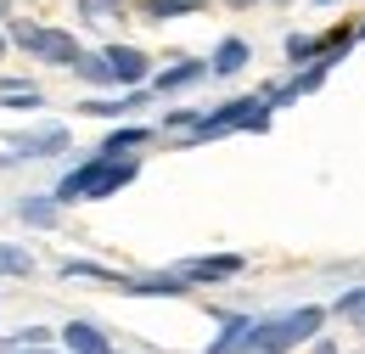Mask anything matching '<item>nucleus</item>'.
I'll return each instance as SVG.
<instances>
[{"mask_svg": "<svg viewBox=\"0 0 365 354\" xmlns=\"http://www.w3.org/2000/svg\"><path fill=\"white\" fill-rule=\"evenodd\" d=\"M0 275H34V253H23V248L0 242Z\"/></svg>", "mask_w": 365, "mask_h": 354, "instance_id": "obj_13", "label": "nucleus"}, {"mask_svg": "<svg viewBox=\"0 0 365 354\" xmlns=\"http://www.w3.org/2000/svg\"><path fill=\"white\" fill-rule=\"evenodd\" d=\"M17 51H29V56H46V62H68L73 68V56H79V40L68 34V29H46V23H11V40Z\"/></svg>", "mask_w": 365, "mask_h": 354, "instance_id": "obj_3", "label": "nucleus"}, {"mask_svg": "<svg viewBox=\"0 0 365 354\" xmlns=\"http://www.w3.org/2000/svg\"><path fill=\"white\" fill-rule=\"evenodd\" d=\"M62 343H68L73 354H113L107 332H101L96 320H68V326H62Z\"/></svg>", "mask_w": 365, "mask_h": 354, "instance_id": "obj_7", "label": "nucleus"}, {"mask_svg": "<svg viewBox=\"0 0 365 354\" xmlns=\"http://www.w3.org/2000/svg\"><path fill=\"white\" fill-rule=\"evenodd\" d=\"M73 74H79V79H91V85H113L107 56H96V51H79V56H73Z\"/></svg>", "mask_w": 365, "mask_h": 354, "instance_id": "obj_12", "label": "nucleus"}, {"mask_svg": "<svg viewBox=\"0 0 365 354\" xmlns=\"http://www.w3.org/2000/svg\"><path fill=\"white\" fill-rule=\"evenodd\" d=\"M62 146H68V130H40V135L17 130L11 141H6V152H0V169H6V163H17V158H56Z\"/></svg>", "mask_w": 365, "mask_h": 354, "instance_id": "obj_4", "label": "nucleus"}, {"mask_svg": "<svg viewBox=\"0 0 365 354\" xmlns=\"http://www.w3.org/2000/svg\"><path fill=\"white\" fill-rule=\"evenodd\" d=\"M101 56H107L113 85H124V90H135L140 79H146V68H152V62H146V51H135V45H107Z\"/></svg>", "mask_w": 365, "mask_h": 354, "instance_id": "obj_6", "label": "nucleus"}, {"mask_svg": "<svg viewBox=\"0 0 365 354\" xmlns=\"http://www.w3.org/2000/svg\"><path fill=\"white\" fill-rule=\"evenodd\" d=\"M208 124L214 130H264L270 124V101H230V107H220V113H208Z\"/></svg>", "mask_w": 365, "mask_h": 354, "instance_id": "obj_5", "label": "nucleus"}, {"mask_svg": "<svg viewBox=\"0 0 365 354\" xmlns=\"http://www.w3.org/2000/svg\"><path fill=\"white\" fill-rule=\"evenodd\" d=\"M46 326H23V332H11V338H6V343H11V354H23V349H46Z\"/></svg>", "mask_w": 365, "mask_h": 354, "instance_id": "obj_16", "label": "nucleus"}, {"mask_svg": "<svg viewBox=\"0 0 365 354\" xmlns=\"http://www.w3.org/2000/svg\"><path fill=\"white\" fill-rule=\"evenodd\" d=\"M23 354H51V349H23Z\"/></svg>", "mask_w": 365, "mask_h": 354, "instance_id": "obj_22", "label": "nucleus"}, {"mask_svg": "<svg viewBox=\"0 0 365 354\" xmlns=\"http://www.w3.org/2000/svg\"><path fill=\"white\" fill-rule=\"evenodd\" d=\"M197 79H208V62H180V68H169L158 79V90H185V85H197Z\"/></svg>", "mask_w": 365, "mask_h": 354, "instance_id": "obj_11", "label": "nucleus"}, {"mask_svg": "<svg viewBox=\"0 0 365 354\" xmlns=\"http://www.w3.org/2000/svg\"><path fill=\"white\" fill-rule=\"evenodd\" d=\"M320 320H326L320 310H292V315H275V320H253L242 354H287L298 343H309L320 332Z\"/></svg>", "mask_w": 365, "mask_h": 354, "instance_id": "obj_1", "label": "nucleus"}, {"mask_svg": "<svg viewBox=\"0 0 365 354\" xmlns=\"http://www.w3.org/2000/svg\"><path fill=\"white\" fill-rule=\"evenodd\" d=\"M365 310V287H349L343 298H337V315H360Z\"/></svg>", "mask_w": 365, "mask_h": 354, "instance_id": "obj_18", "label": "nucleus"}, {"mask_svg": "<svg viewBox=\"0 0 365 354\" xmlns=\"http://www.w3.org/2000/svg\"><path fill=\"white\" fill-rule=\"evenodd\" d=\"M79 11H85V23H101V17H124V0H79Z\"/></svg>", "mask_w": 365, "mask_h": 354, "instance_id": "obj_15", "label": "nucleus"}, {"mask_svg": "<svg viewBox=\"0 0 365 354\" xmlns=\"http://www.w3.org/2000/svg\"><path fill=\"white\" fill-rule=\"evenodd\" d=\"M242 270V253H225V259H185L180 281H220V275H236Z\"/></svg>", "mask_w": 365, "mask_h": 354, "instance_id": "obj_8", "label": "nucleus"}, {"mask_svg": "<svg viewBox=\"0 0 365 354\" xmlns=\"http://www.w3.org/2000/svg\"><path fill=\"white\" fill-rule=\"evenodd\" d=\"M135 180V158H91L79 163L73 175H62L56 186V203H73V197H113L118 186Z\"/></svg>", "mask_w": 365, "mask_h": 354, "instance_id": "obj_2", "label": "nucleus"}, {"mask_svg": "<svg viewBox=\"0 0 365 354\" xmlns=\"http://www.w3.org/2000/svg\"><path fill=\"white\" fill-rule=\"evenodd\" d=\"M287 56H292V62H304V56H315V40H309V34H292V40H287Z\"/></svg>", "mask_w": 365, "mask_h": 354, "instance_id": "obj_19", "label": "nucleus"}, {"mask_svg": "<svg viewBox=\"0 0 365 354\" xmlns=\"http://www.w3.org/2000/svg\"><path fill=\"white\" fill-rule=\"evenodd\" d=\"M320 6H331V0H320Z\"/></svg>", "mask_w": 365, "mask_h": 354, "instance_id": "obj_24", "label": "nucleus"}, {"mask_svg": "<svg viewBox=\"0 0 365 354\" xmlns=\"http://www.w3.org/2000/svg\"><path fill=\"white\" fill-rule=\"evenodd\" d=\"M0 56H6V34H0Z\"/></svg>", "mask_w": 365, "mask_h": 354, "instance_id": "obj_23", "label": "nucleus"}, {"mask_svg": "<svg viewBox=\"0 0 365 354\" xmlns=\"http://www.w3.org/2000/svg\"><path fill=\"white\" fill-rule=\"evenodd\" d=\"M225 6H236V11H247V6H253V0H225Z\"/></svg>", "mask_w": 365, "mask_h": 354, "instance_id": "obj_20", "label": "nucleus"}, {"mask_svg": "<svg viewBox=\"0 0 365 354\" xmlns=\"http://www.w3.org/2000/svg\"><path fill=\"white\" fill-rule=\"evenodd\" d=\"M23 220L29 225H56V197H29V203H23Z\"/></svg>", "mask_w": 365, "mask_h": 354, "instance_id": "obj_14", "label": "nucleus"}, {"mask_svg": "<svg viewBox=\"0 0 365 354\" xmlns=\"http://www.w3.org/2000/svg\"><path fill=\"white\" fill-rule=\"evenodd\" d=\"M247 68V45L242 40H225L214 51V62H208V79H230V74H242Z\"/></svg>", "mask_w": 365, "mask_h": 354, "instance_id": "obj_9", "label": "nucleus"}, {"mask_svg": "<svg viewBox=\"0 0 365 354\" xmlns=\"http://www.w3.org/2000/svg\"><path fill=\"white\" fill-rule=\"evenodd\" d=\"M0 11H6V0H0Z\"/></svg>", "mask_w": 365, "mask_h": 354, "instance_id": "obj_25", "label": "nucleus"}, {"mask_svg": "<svg viewBox=\"0 0 365 354\" xmlns=\"http://www.w3.org/2000/svg\"><path fill=\"white\" fill-rule=\"evenodd\" d=\"M247 315H236V320H225V332H220V343H208V354H242V343H247Z\"/></svg>", "mask_w": 365, "mask_h": 354, "instance_id": "obj_10", "label": "nucleus"}, {"mask_svg": "<svg viewBox=\"0 0 365 354\" xmlns=\"http://www.w3.org/2000/svg\"><path fill=\"white\" fill-rule=\"evenodd\" d=\"M202 0H152V17H180V11H197Z\"/></svg>", "mask_w": 365, "mask_h": 354, "instance_id": "obj_17", "label": "nucleus"}, {"mask_svg": "<svg viewBox=\"0 0 365 354\" xmlns=\"http://www.w3.org/2000/svg\"><path fill=\"white\" fill-rule=\"evenodd\" d=\"M354 320H360V338H365V310H360V315H354Z\"/></svg>", "mask_w": 365, "mask_h": 354, "instance_id": "obj_21", "label": "nucleus"}]
</instances>
